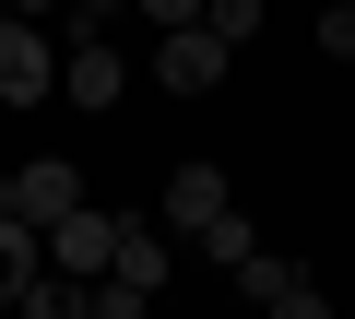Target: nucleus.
<instances>
[{"mask_svg":"<svg viewBox=\"0 0 355 319\" xmlns=\"http://www.w3.org/2000/svg\"><path fill=\"white\" fill-rule=\"evenodd\" d=\"M225 71H237V48L214 24H166V48H154V83L166 95H225Z\"/></svg>","mask_w":355,"mask_h":319,"instance_id":"1","label":"nucleus"},{"mask_svg":"<svg viewBox=\"0 0 355 319\" xmlns=\"http://www.w3.org/2000/svg\"><path fill=\"white\" fill-rule=\"evenodd\" d=\"M60 95V48L36 36V12H0V107H36Z\"/></svg>","mask_w":355,"mask_h":319,"instance_id":"2","label":"nucleus"},{"mask_svg":"<svg viewBox=\"0 0 355 319\" xmlns=\"http://www.w3.org/2000/svg\"><path fill=\"white\" fill-rule=\"evenodd\" d=\"M36 248H48V272H107V248H119V213H95V201H71V213H48L36 225Z\"/></svg>","mask_w":355,"mask_h":319,"instance_id":"3","label":"nucleus"},{"mask_svg":"<svg viewBox=\"0 0 355 319\" xmlns=\"http://www.w3.org/2000/svg\"><path fill=\"white\" fill-rule=\"evenodd\" d=\"M60 95H71V107H119V95H130V71H119L107 24H83V36L60 48Z\"/></svg>","mask_w":355,"mask_h":319,"instance_id":"4","label":"nucleus"},{"mask_svg":"<svg viewBox=\"0 0 355 319\" xmlns=\"http://www.w3.org/2000/svg\"><path fill=\"white\" fill-rule=\"evenodd\" d=\"M83 190H95V178L71 166V154H24V166H12V213H24V225H48V213H71Z\"/></svg>","mask_w":355,"mask_h":319,"instance_id":"5","label":"nucleus"},{"mask_svg":"<svg viewBox=\"0 0 355 319\" xmlns=\"http://www.w3.org/2000/svg\"><path fill=\"white\" fill-rule=\"evenodd\" d=\"M225 284H237V295H261L272 319H320V284H308L296 260H272V248H249V260H237Z\"/></svg>","mask_w":355,"mask_h":319,"instance_id":"6","label":"nucleus"},{"mask_svg":"<svg viewBox=\"0 0 355 319\" xmlns=\"http://www.w3.org/2000/svg\"><path fill=\"white\" fill-rule=\"evenodd\" d=\"M225 201H237V190H225L214 166H178V178H166V201H154V225H166V237H202Z\"/></svg>","mask_w":355,"mask_h":319,"instance_id":"7","label":"nucleus"},{"mask_svg":"<svg viewBox=\"0 0 355 319\" xmlns=\"http://www.w3.org/2000/svg\"><path fill=\"white\" fill-rule=\"evenodd\" d=\"M36 272H48V248H36V225H24V213H0V307H12V295H24Z\"/></svg>","mask_w":355,"mask_h":319,"instance_id":"8","label":"nucleus"},{"mask_svg":"<svg viewBox=\"0 0 355 319\" xmlns=\"http://www.w3.org/2000/svg\"><path fill=\"white\" fill-rule=\"evenodd\" d=\"M190 248H202V260H214V272H237V260H249V248H261V225H249V213H237V201H225V213H214V225H202V237H190Z\"/></svg>","mask_w":355,"mask_h":319,"instance_id":"9","label":"nucleus"},{"mask_svg":"<svg viewBox=\"0 0 355 319\" xmlns=\"http://www.w3.org/2000/svg\"><path fill=\"white\" fill-rule=\"evenodd\" d=\"M12 307H24V319H71V307H83V272H36Z\"/></svg>","mask_w":355,"mask_h":319,"instance_id":"10","label":"nucleus"},{"mask_svg":"<svg viewBox=\"0 0 355 319\" xmlns=\"http://www.w3.org/2000/svg\"><path fill=\"white\" fill-rule=\"evenodd\" d=\"M202 24H214L225 48H249V36H261V0H202Z\"/></svg>","mask_w":355,"mask_h":319,"instance_id":"11","label":"nucleus"},{"mask_svg":"<svg viewBox=\"0 0 355 319\" xmlns=\"http://www.w3.org/2000/svg\"><path fill=\"white\" fill-rule=\"evenodd\" d=\"M320 48H331V60H355V0H331V12H320Z\"/></svg>","mask_w":355,"mask_h":319,"instance_id":"12","label":"nucleus"},{"mask_svg":"<svg viewBox=\"0 0 355 319\" xmlns=\"http://www.w3.org/2000/svg\"><path fill=\"white\" fill-rule=\"evenodd\" d=\"M130 12H154V24H202V0H130Z\"/></svg>","mask_w":355,"mask_h":319,"instance_id":"13","label":"nucleus"},{"mask_svg":"<svg viewBox=\"0 0 355 319\" xmlns=\"http://www.w3.org/2000/svg\"><path fill=\"white\" fill-rule=\"evenodd\" d=\"M60 12H71V36H83V24H119V0H60Z\"/></svg>","mask_w":355,"mask_h":319,"instance_id":"14","label":"nucleus"},{"mask_svg":"<svg viewBox=\"0 0 355 319\" xmlns=\"http://www.w3.org/2000/svg\"><path fill=\"white\" fill-rule=\"evenodd\" d=\"M0 213H12V166H0Z\"/></svg>","mask_w":355,"mask_h":319,"instance_id":"15","label":"nucleus"},{"mask_svg":"<svg viewBox=\"0 0 355 319\" xmlns=\"http://www.w3.org/2000/svg\"><path fill=\"white\" fill-rule=\"evenodd\" d=\"M12 12H60V0H12Z\"/></svg>","mask_w":355,"mask_h":319,"instance_id":"16","label":"nucleus"},{"mask_svg":"<svg viewBox=\"0 0 355 319\" xmlns=\"http://www.w3.org/2000/svg\"><path fill=\"white\" fill-rule=\"evenodd\" d=\"M0 12H12V0H0Z\"/></svg>","mask_w":355,"mask_h":319,"instance_id":"17","label":"nucleus"}]
</instances>
